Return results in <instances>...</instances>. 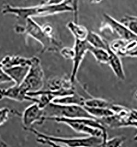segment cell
Listing matches in <instances>:
<instances>
[{
    "label": "cell",
    "mask_w": 137,
    "mask_h": 147,
    "mask_svg": "<svg viewBox=\"0 0 137 147\" xmlns=\"http://www.w3.org/2000/svg\"><path fill=\"white\" fill-rule=\"evenodd\" d=\"M4 98L9 99L13 100L23 102L25 101L37 102L36 97L30 96L27 95V92L21 85H15L8 88L0 89V100Z\"/></svg>",
    "instance_id": "obj_9"
},
{
    "label": "cell",
    "mask_w": 137,
    "mask_h": 147,
    "mask_svg": "<svg viewBox=\"0 0 137 147\" xmlns=\"http://www.w3.org/2000/svg\"><path fill=\"white\" fill-rule=\"evenodd\" d=\"M25 26L17 25L14 28L15 32L18 34H24L37 41L42 45L41 53L45 52L58 51L61 44L55 38L52 26L46 24L41 26L33 18H28Z\"/></svg>",
    "instance_id": "obj_2"
},
{
    "label": "cell",
    "mask_w": 137,
    "mask_h": 147,
    "mask_svg": "<svg viewBox=\"0 0 137 147\" xmlns=\"http://www.w3.org/2000/svg\"><path fill=\"white\" fill-rule=\"evenodd\" d=\"M112 104L109 101L101 98H92L86 99L85 101L84 107H102V108H109L110 109Z\"/></svg>",
    "instance_id": "obj_18"
},
{
    "label": "cell",
    "mask_w": 137,
    "mask_h": 147,
    "mask_svg": "<svg viewBox=\"0 0 137 147\" xmlns=\"http://www.w3.org/2000/svg\"><path fill=\"white\" fill-rule=\"evenodd\" d=\"M26 131L34 134L39 143L51 146L97 147H102L103 144V138L96 136H87L84 137L64 138L47 135L32 127L29 128Z\"/></svg>",
    "instance_id": "obj_3"
},
{
    "label": "cell",
    "mask_w": 137,
    "mask_h": 147,
    "mask_svg": "<svg viewBox=\"0 0 137 147\" xmlns=\"http://www.w3.org/2000/svg\"><path fill=\"white\" fill-rule=\"evenodd\" d=\"M60 53L64 59L72 60L75 54V50L74 47H64L60 50Z\"/></svg>",
    "instance_id": "obj_22"
},
{
    "label": "cell",
    "mask_w": 137,
    "mask_h": 147,
    "mask_svg": "<svg viewBox=\"0 0 137 147\" xmlns=\"http://www.w3.org/2000/svg\"><path fill=\"white\" fill-rule=\"evenodd\" d=\"M86 41L93 47L106 49L109 43L103 39L98 34L94 32H90L87 37Z\"/></svg>",
    "instance_id": "obj_15"
},
{
    "label": "cell",
    "mask_w": 137,
    "mask_h": 147,
    "mask_svg": "<svg viewBox=\"0 0 137 147\" xmlns=\"http://www.w3.org/2000/svg\"><path fill=\"white\" fill-rule=\"evenodd\" d=\"M136 98H137V92L136 93Z\"/></svg>",
    "instance_id": "obj_28"
},
{
    "label": "cell",
    "mask_w": 137,
    "mask_h": 147,
    "mask_svg": "<svg viewBox=\"0 0 137 147\" xmlns=\"http://www.w3.org/2000/svg\"><path fill=\"white\" fill-rule=\"evenodd\" d=\"M31 62L25 80L20 84L28 93L37 92L42 90L44 86V72L39 58H31Z\"/></svg>",
    "instance_id": "obj_6"
},
{
    "label": "cell",
    "mask_w": 137,
    "mask_h": 147,
    "mask_svg": "<svg viewBox=\"0 0 137 147\" xmlns=\"http://www.w3.org/2000/svg\"><path fill=\"white\" fill-rule=\"evenodd\" d=\"M12 80L5 69L0 66V84L12 82Z\"/></svg>",
    "instance_id": "obj_23"
},
{
    "label": "cell",
    "mask_w": 137,
    "mask_h": 147,
    "mask_svg": "<svg viewBox=\"0 0 137 147\" xmlns=\"http://www.w3.org/2000/svg\"><path fill=\"white\" fill-rule=\"evenodd\" d=\"M89 52L92 54L98 63L102 64L108 63L109 55L107 49L96 48L91 46L89 49Z\"/></svg>",
    "instance_id": "obj_17"
},
{
    "label": "cell",
    "mask_w": 137,
    "mask_h": 147,
    "mask_svg": "<svg viewBox=\"0 0 137 147\" xmlns=\"http://www.w3.org/2000/svg\"><path fill=\"white\" fill-rule=\"evenodd\" d=\"M126 137L124 136H116L106 140L104 144V147H120L124 143Z\"/></svg>",
    "instance_id": "obj_21"
},
{
    "label": "cell",
    "mask_w": 137,
    "mask_h": 147,
    "mask_svg": "<svg viewBox=\"0 0 137 147\" xmlns=\"http://www.w3.org/2000/svg\"><path fill=\"white\" fill-rule=\"evenodd\" d=\"M136 18H137V16H136Z\"/></svg>",
    "instance_id": "obj_29"
},
{
    "label": "cell",
    "mask_w": 137,
    "mask_h": 147,
    "mask_svg": "<svg viewBox=\"0 0 137 147\" xmlns=\"http://www.w3.org/2000/svg\"><path fill=\"white\" fill-rule=\"evenodd\" d=\"M31 58H25L17 55H7L0 61V66L4 69L18 66H29Z\"/></svg>",
    "instance_id": "obj_11"
},
{
    "label": "cell",
    "mask_w": 137,
    "mask_h": 147,
    "mask_svg": "<svg viewBox=\"0 0 137 147\" xmlns=\"http://www.w3.org/2000/svg\"><path fill=\"white\" fill-rule=\"evenodd\" d=\"M66 0H48L46 3L48 4H60Z\"/></svg>",
    "instance_id": "obj_25"
},
{
    "label": "cell",
    "mask_w": 137,
    "mask_h": 147,
    "mask_svg": "<svg viewBox=\"0 0 137 147\" xmlns=\"http://www.w3.org/2000/svg\"><path fill=\"white\" fill-rule=\"evenodd\" d=\"M134 140L137 141V134L136 135V136L134 137Z\"/></svg>",
    "instance_id": "obj_27"
},
{
    "label": "cell",
    "mask_w": 137,
    "mask_h": 147,
    "mask_svg": "<svg viewBox=\"0 0 137 147\" xmlns=\"http://www.w3.org/2000/svg\"><path fill=\"white\" fill-rule=\"evenodd\" d=\"M92 3H100L102 0H88Z\"/></svg>",
    "instance_id": "obj_26"
},
{
    "label": "cell",
    "mask_w": 137,
    "mask_h": 147,
    "mask_svg": "<svg viewBox=\"0 0 137 147\" xmlns=\"http://www.w3.org/2000/svg\"><path fill=\"white\" fill-rule=\"evenodd\" d=\"M106 49L109 55L108 64L109 65L114 74H115L118 78L120 80H124L126 78V76L120 57L118 54L115 53L111 50L109 47V44Z\"/></svg>",
    "instance_id": "obj_10"
},
{
    "label": "cell",
    "mask_w": 137,
    "mask_h": 147,
    "mask_svg": "<svg viewBox=\"0 0 137 147\" xmlns=\"http://www.w3.org/2000/svg\"><path fill=\"white\" fill-rule=\"evenodd\" d=\"M131 121H137V110L131 109Z\"/></svg>",
    "instance_id": "obj_24"
},
{
    "label": "cell",
    "mask_w": 137,
    "mask_h": 147,
    "mask_svg": "<svg viewBox=\"0 0 137 147\" xmlns=\"http://www.w3.org/2000/svg\"><path fill=\"white\" fill-rule=\"evenodd\" d=\"M91 45L86 41H80L75 40L74 49L75 54L72 59V74L70 76V80L72 83H75L76 80V76L78 74V70L81 64L84 60L86 54L89 52V49Z\"/></svg>",
    "instance_id": "obj_8"
},
{
    "label": "cell",
    "mask_w": 137,
    "mask_h": 147,
    "mask_svg": "<svg viewBox=\"0 0 137 147\" xmlns=\"http://www.w3.org/2000/svg\"><path fill=\"white\" fill-rule=\"evenodd\" d=\"M12 114L20 116L21 114L17 111L11 110L8 107H2L0 109V126L4 125L9 117V114Z\"/></svg>",
    "instance_id": "obj_20"
},
{
    "label": "cell",
    "mask_w": 137,
    "mask_h": 147,
    "mask_svg": "<svg viewBox=\"0 0 137 147\" xmlns=\"http://www.w3.org/2000/svg\"><path fill=\"white\" fill-rule=\"evenodd\" d=\"M46 117H58L67 119L93 118L85 107L75 105H62L51 102L45 109Z\"/></svg>",
    "instance_id": "obj_5"
},
{
    "label": "cell",
    "mask_w": 137,
    "mask_h": 147,
    "mask_svg": "<svg viewBox=\"0 0 137 147\" xmlns=\"http://www.w3.org/2000/svg\"><path fill=\"white\" fill-rule=\"evenodd\" d=\"M47 120L53 121L58 123L65 124L78 133L86 134L90 136L102 137L103 140L102 147H104V144L108 139L106 128L96 119L86 117L67 119L58 117H46L45 121Z\"/></svg>",
    "instance_id": "obj_4"
},
{
    "label": "cell",
    "mask_w": 137,
    "mask_h": 147,
    "mask_svg": "<svg viewBox=\"0 0 137 147\" xmlns=\"http://www.w3.org/2000/svg\"><path fill=\"white\" fill-rule=\"evenodd\" d=\"M72 12L74 17L78 16L77 0H66L60 4H48L46 2L31 7H13L4 5L2 9L3 14H12L18 19L26 20L28 18L43 17L57 14Z\"/></svg>",
    "instance_id": "obj_1"
},
{
    "label": "cell",
    "mask_w": 137,
    "mask_h": 147,
    "mask_svg": "<svg viewBox=\"0 0 137 147\" xmlns=\"http://www.w3.org/2000/svg\"><path fill=\"white\" fill-rule=\"evenodd\" d=\"M44 109L40 108L37 102H33L26 107L21 115L23 128L26 130L33 124L42 125L45 121Z\"/></svg>",
    "instance_id": "obj_7"
},
{
    "label": "cell",
    "mask_w": 137,
    "mask_h": 147,
    "mask_svg": "<svg viewBox=\"0 0 137 147\" xmlns=\"http://www.w3.org/2000/svg\"><path fill=\"white\" fill-rule=\"evenodd\" d=\"M66 27L73 35L75 40H86L89 31L86 27L79 24L78 22L74 20L69 22L67 24Z\"/></svg>",
    "instance_id": "obj_14"
},
{
    "label": "cell",
    "mask_w": 137,
    "mask_h": 147,
    "mask_svg": "<svg viewBox=\"0 0 137 147\" xmlns=\"http://www.w3.org/2000/svg\"><path fill=\"white\" fill-rule=\"evenodd\" d=\"M87 111L96 119H100L114 115V112L109 108L90 107H84Z\"/></svg>",
    "instance_id": "obj_16"
},
{
    "label": "cell",
    "mask_w": 137,
    "mask_h": 147,
    "mask_svg": "<svg viewBox=\"0 0 137 147\" xmlns=\"http://www.w3.org/2000/svg\"><path fill=\"white\" fill-rule=\"evenodd\" d=\"M86 99L83 96L75 92L70 95L55 98L52 102L62 105H75L84 107Z\"/></svg>",
    "instance_id": "obj_13"
},
{
    "label": "cell",
    "mask_w": 137,
    "mask_h": 147,
    "mask_svg": "<svg viewBox=\"0 0 137 147\" xmlns=\"http://www.w3.org/2000/svg\"><path fill=\"white\" fill-rule=\"evenodd\" d=\"M29 66H18L5 69L14 84H21L26 77L29 69Z\"/></svg>",
    "instance_id": "obj_12"
},
{
    "label": "cell",
    "mask_w": 137,
    "mask_h": 147,
    "mask_svg": "<svg viewBox=\"0 0 137 147\" xmlns=\"http://www.w3.org/2000/svg\"><path fill=\"white\" fill-rule=\"evenodd\" d=\"M121 22L133 33L137 35V18L136 16H126L121 20Z\"/></svg>",
    "instance_id": "obj_19"
}]
</instances>
